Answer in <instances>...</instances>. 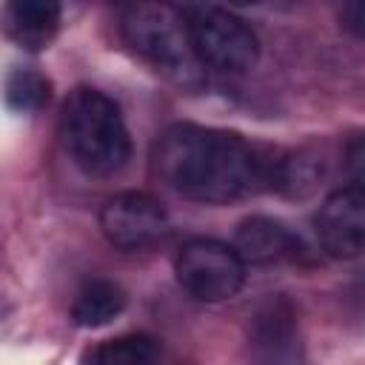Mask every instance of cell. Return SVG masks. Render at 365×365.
Instances as JSON below:
<instances>
[{"label": "cell", "mask_w": 365, "mask_h": 365, "mask_svg": "<svg viewBox=\"0 0 365 365\" xmlns=\"http://www.w3.org/2000/svg\"><path fill=\"white\" fill-rule=\"evenodd\" d=\"M277 160L234 131L177 123L154 145V171L177 194L197 202H234L274 185Z\"/></svg>", "instance_id": "obj_1"}, {"label": "cell", "mask_w": 365, "mask_h": 365, "mask_svg": "<svg viewBox=\"0 0 365 365\" xmlns=\"http://www.w3.org/2000/svg\"><path fill=\"white\" fill-rule=\"evenodd\" d=\"M60 137L68 157L94 177H111L131 160V137L111 97L97 88H74L60 108Z\"/></svg>", "instance_id": "obj_2"}, {"label": "cell", "mask_w": 365, "mask_h": 365, "mask_svg": "<svg viewBox=\"0 0 365 365\" xmlns=\"http://www.w3.org/2000/svg\"><path fill=\"white\" fill-rule=\"evenodd\" d=\"M123 37L137 57L180 88H200L205 68L200 66L182 9L165 3H137L123 11Z\"/></svg>", "instance_id": "obj_3"}, {"label": "cell", "mask_w": 365, "mask_h": 365, "mask_svg": "<svg viewBox=\"0 0 365 365\" xmlns=\"http://www.w3.org/2000/svg\"><path fill=\"white\" fill-rule=\"evenodd\" d=\"M182 17L202 68L220 74H242L254 68L259 57V40L242 17L220 6H185Z\"/></svg>", "instance_id": "obj_4"}, {"label": "cell", "mask_w": 365, "mask_h": 365, "mask_svg": "<svg viewBox=\"0 0 365 365\" xmlns=\"http://www.w3.org/2000/svg\"><path fill=\"white\" fill-rule=\"evenodd\" d=\"M245 268L248 265L234 245L208 237L188 240L174 259L177 282L202 302H222L237 297L245 285Z\"/></svg>", "instance_id": "obj_5"}, {"label": "cell", "mask_w": 365, "mask_h": 365, "mask_svg": "<svg viewBox=\"0 0 365 365\" xmlns=\"http://www.w3.org/2000/svg\"><path fill=\"white\" fill-rule=\"evenodd\" d=\"M100 231L114 248L137 251L168 231V214L154 197L143 191H123L103 205Z\"/></svg>", "instance_id": "obj_6"}, {"label": "cell", "mask_w": 365, "mask_h": 365, "mask_svg": "<svg viewBox=\"0 0 365 365\" xmlns=\"http://www.w3.org/2000/svg\"><path fill=\"white\" fill-rule=\"evenodd\" d=\"M319 245L339 259L365 254V191L345 185L328 194L314 217Z\"/></svg>", "instance_id": "obj_7"}, {"label": "cell", "mask_w": 365, "mask_h": 365, "mask_svg": "<svg viewBox=\"0 0 365 365\" xmlns=\"http://www.w3.org/2000/svg\"><path fill=\"white\" fill-rule=\"evenodd\" d=\"M234 248L245 265H274L297 259L299 237L271 217H248L234 234Z\"/></svg>", "instance_id": "obj_8"}, {"label": "cell", "mask_w": 365, "mask_h": 365, "mask_svg": "<svg viewBox=\"0 0 365 365\" xmlns=\"http://www.w3.org/2000/svg\"><path fill=\"white\" fill-rule=\"evenodd\" d=\"M60 29V6L51 0H17L6 6V31L29 51L48 48Z\"/></svg>", "instance_id": "obj_9"}, {"label": "cell", "mask_w": 365, "mask_h": 365, "mask_svg": "<svg viewBox=\"0 0 365 365\" xmlns=\"http://www.w3.org/2000/svg\"><path fill=\"white\" fill-rule=\"evenodd\" d=\"M125 308V294L111 279H91L86 282L71 305V319L80 328H100L120 317Z\"/></svg>", "instance_id": "obj_10"}, {"label": "cell", "mask_w": 365, "mask_h": 365, "mask_svg": "<svg viewBox=\"0 0 365 365\" xmlns=\"http://www.w3.org/2000/svg\"><path fill=\"white\" fill-rule=\"evenodd\" d=\"M157 339L148 334H123L103 339L83 354V365H154Z\"/></svg>", "instance_id": "obj_11"}, {"label": "cell", "mask_w": 365, "mask_h": 365, "mask_svg": "<svg viewBox=\"0 0 365 365\" xmlns=\"http://www.w3.org/2000/svg\"><path fill=\"white\" fill-rule=\"evenodd\" d=\"M48 80L34 68H11L6 77V103L14 111L31 114L48 103Z\"/></svg>", "instance_id": "obj_12"}, {"label": "cell", "mask_w": 365, "mask_h": 365, "mask_svg": "<svg viewBox=\"0 0 365 365\" xmlns=\"http://www.w3.org/2000/svg\"><path fill=\"white\" fill-rule=\"evenodd\" d=\"M259 328H257V336H254V348H257V356L262 362H279L288 351H291V317L282 314V305H271V311L265 317H259Z\"/></svg>", "instance_id": "obj_13"}, {"label": "cell", "mask_w": 365, "mask_h": 365, "mask_svg": "<svg viewBox=\"0 0 365 365\" xmlns=\"http://www.w3.org/2000/svg\"><path fill=\"white\" fill-rule=\"evenodd\" d=\"M345 174L354 188L365 191V134H356L345 145Z\"/></svg>", "instance_id": "obj_14"}, {"label": "cell", "mask_w": 365, "mask_h": 365, "mask_svg": "<svg viewBox=\"0 0 365 365\" xmlns=\"http://www.w3.org/2000/svg\"><path fill=\"white\" fill-rule=\"evenodd\" d=\"M345 20H348V26H351L354 31L365 34V3H354V6H348V9H345Z\"/></svg>", "instance_id": "obj_15"}]
</instances>
